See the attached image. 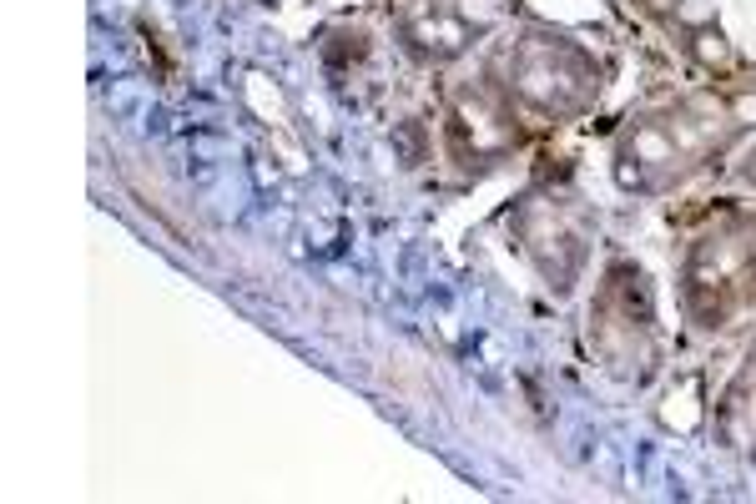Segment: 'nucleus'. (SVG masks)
<instances>
[{"mask_svg":"<svg viewBox=\"0 0 756 504\" xmlns=\"http://www.w3.org/2000/svg\"><path fill=\"white\" fill-rule=\"evenodd\" d=\"M414 36H419L429 51H439V56L464 46V26H454V21H419V26H414Z\"/></svg>","mask_w":756,"mask_h":504,"instance_id":"f257e3e1","label":"nucleus"},{"mask_svg":"<svg viewBox=\"0 0 756 504\" xmlns=\"http://www.w3.org/2000/svg\"><path fill=\"white\" fill-rule=\"evenodd\" d=\"M630 152H636V162H671L676 157V147L661 132H636V147H630Z\"/></svg>","mask_w":756,"mask_h":504,"instance_id":"f03ea898","label":"nucleus"}]
</instances>
